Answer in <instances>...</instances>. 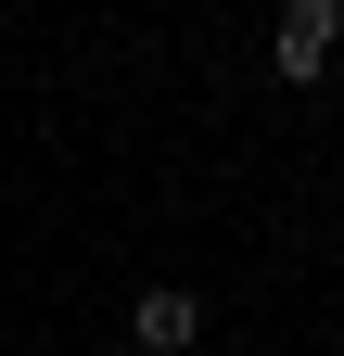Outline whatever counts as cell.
I'll use <instances>...</instances> for the list:
<instances>
[{
  "mask_svg": "<svg viewBox=\"0 0 344 356\" xmlns=\"http://www.w3.org/2000/svg\"><path fill=\"white\" fill-rule=\"evenodd\" d=\"M331 38H344V0H281V26H268V76H331Z\"/></svg>",
  "mask_w": 344,
  "mask_h": 356,
  "instance_id": "cell-1",
  "label": "cell"
},
{
  "mask_svg": "<svg viewBox=\"0 0 344 356\" xmlns=\"http://www.w3.org/2000/svg\"><path fill=\"white\" fill-rule=\"evenodd\" d=\"M191 331H204V305H191V293H141V305H127V343H141V356H179Z\"/></svg>",
  "mask_w": 344,
  "mask_h": 356,
  "instance_id": "cell-2",
  "label": "cell"
}]
</instances>
